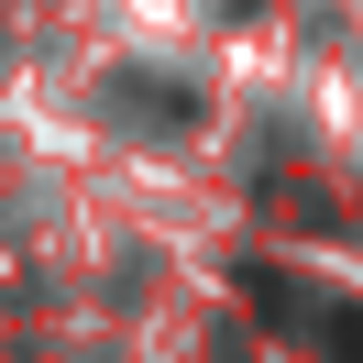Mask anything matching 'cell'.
Wrapping results in <instances>:
<instances>
[{
  "instance_id": "1",
  "label": "cell",
  "mask_w": 363,
  "mask_h": 363,
  "mask_svg": "<svg viewBox=\"0 0 363 363\" xmlns=\"http://www.w3.org/2000/svg\"><path fill=\"white\" fill-rule=\"evenodd\" d=\"M111 111H155V133H177V121H199V99L165 77H111Z\"/></svg>"
}]
</instances>
